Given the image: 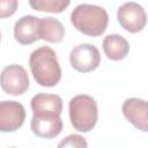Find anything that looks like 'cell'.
<instances>
[{"mask_svg":"<svg viewBox=\"0 0 148 148\" xmlns=\"http://www.w3.org/2000/svg\"><path fill=\"white\" fill-rule=\"evenodd\" d=\"M29 67L35 81L42 87H54L61 80L57 53L50 46L34 50L29 57Z\"/></svg>","mask_w":148,"mask_h":148,"instance_id":"6da1fadb","label":"cell"},{"mask_svg":"<svg viewBox=\"0 0 148 148\" xmlns=\"http://www.w3.org/2000/svg\"><path fill=\"white\" fill-rule=\"evenodd\" d=\"M71 23L77 31L87 36L97 37L106 30L109 15L103 7L81 3L71 13Z\"/></svg>","mask_w":148,"mask_h":148,"instance_id":"7a4b0ae2","label":"cell"},{"mask_svg":"<svg viewBox=\"0 0 148 148\" xmlns=\"http://www.w3.org/2000/svg\"><path fill=\"white\" fill-rule=\"evenodd\" d=\"M69 120L72 126L79 132H90L98 119V108L95 98L89 95H76L68 104Z\"/></svg>","mask_w":148,"mask_h":148,"instance_id":"3957f363","label":"cell"},{"mask_svg":"<svg viewBox=\"0 0 148 148\" xmlns=\"http://www.w3.org/2000/svg\"><path fill=\"white\" fill-rule=\"evenodd\" d=\"M0 86L8 95L18 96L24 94L30 86L25 68L16 64L6 66L0 74Z\"/></svg>","mask_w":148,"mask_h":148,"instance_id":"277c9868","label":"cell"},{"mask_svg":"<svg viewBox=\"0 0 148 148\" xmlns=\"http://www.w3.org/2000/svg\"><path fill=\"white\" fill-rule=\"evenodd\" d=\"M69 62L72 67L80 73L92 72L101 64L99 50L91 44H79L72 49Z\"/></svg>","mask_w":148,"mask_h":148,"instance_id":"5b68a950","label":"cell"},{"mask_svg":"<svg viewBox=\"0 0 148 148\" xmlns=\"http://www.w3.org/2000/svg\"><path fill=\"white\" fill-rule=\"evenodd\" d=\"M117 18L121 28L132 34L141 31L147 23L145 8L133 1L125 2L118 8Z\"/></svg>","mask_w":148,"mask_h":148,"instance_id":"8992f818","label":"cell"},{"mask_svg":"<svg viewBox=\"0 0 148 148\" xmlns=\"http://www.w3.org/2000/svg\"><path fill=\"white\" fill-rule=\"evenodd\" d=\"M25 120V109L16 101L0 102V132H15Z\"/></svg>","mask_w":148,"mask_h":148,"instance_id":"52a82bcc","label":"cell"},{"mask_svg":"<svg viewBox=\"0 0 148 148\" xmlns=\"http://www.w3.org/2000/svg\"><path fill=\"white\" fill-rule=\"evenodd\" d=\"M124 117L138 130L147 132L148 130V104L141 98H127L121 106Z\"/></svg>","mask_w":148,"mask_h":148,"instance_id":"ba28073f","label":"cell"},{"mask_svg":"<svg viewBox=\"0 0 148 148\" xmlns=\"http://www.w3.org/2000/svg\"><path fill=\"white\" fill-rule=\"evenodd\" d=\"M39 17L24 15L15 22L14 37L22 45H29L39 39Z\"/></svg>","mask_w":148,"mask_h":148,"instance_id":"9c48e42d","label":"cell"},{"mask_svg":"<svg viewBox=\"0 0 148 148\" xmlns=\"http://www.w3.org/2000/svg\"><path fill=\"white\" fill-rule=\"evenodd\" d=\"M34 116H60L62 112V99L56 94H37L30 101Z\"/></svg>","mask_w":148,"mask_h":148,"instance_id":"30bf717a","label":"cell"},{"mask_svg":"<svg viewBox=\"0 0 148 148\" xmlns=\"http://www.w3.org/2000/svg\"><path fill=\"white\" fill-rule=\"evenodd\" d=\"M30 127L35 135L52 139L61 133L62 120L60 116H32Z\"/></svg>","mask_w":148,"mask_h":148,"instance_id":"8fae6325","label":"cell"},{"mask_svg":"<svg viewBox=\"0 0 148 148\" xmlns=\"http://www.w3.org/2000/svg\"><path fill=\"white\" fill-rule=\"evenodd\" d=\"M103 51L108 59L119 61L127 57L130 52V43L121 35H108L103 39Z\"/></svg>","mask_w":148,"mask_h":148,"instance_id":"7c38bea8","label":"cell"},{"mask_svg":"<svg viewBox=\"0 0 148 148\" xmlns=\"http://www.w3.org/2000/svg\"><path fill=\"white\" fill-rule=\"evenodd\" d=\"M65 36L62 23L54 17H42L39 20V39L49 43H60Z\"/></svg>","mask_w":148,"mask_h":148,"instance_id":"4fadbf2b","label":"cell"},{"mask_svg":"<svg viewBox=\"0 0 148 148\" xmlns=\"http://www.w3.org/2000/svg\"><path fill=\"white\" fill-rule=\"evenodd\" d=\"M69 0H30L29 5L39 12L61 13L69 6Z\"/></svg>","mask_w":148,"mask_h":148,"instance_id":"5bb4252c","label":"cell"},{"mask_svg":"<svg viewBox=\"0 0 148 148\" xmlns=\"http://www.w3.org/2000/svg\"><path fill=\"white\" fill-rule=\"evenodd\" d=\"M57 148H88V143L82 135L69 134L59 142Z\"/></svg>","mask_w":148,"mask_h":148,"instance_id":"9a60e30c","label":"cell"},{"mask_svg":"<svg viewBox=\"0 0 148 148\" xmlns=\"http://www.w3.org/2000/svg\"><path fill=\"white\" fill-rule=\"evenodd\" d=\"M17 6V0H0V18H6L15 14Z\"/></svg>","mask_w":148,"mask_h":148,"instance_id":"2e32d148","label":"cell"},{"mask_svg":"<svg viewBox=\"0 0 148 148\" xmlns=\"http://www.w3.org/2000/svg\"><path fill=\"white\" fill-rule=\"evenodd\" d=\"M0 40H1V32H0Z\"/></svg>","mask_w":148,"mask_h":148,"instance_id":"e0dca14e","label":"cell"},{"mask_svg":"<svg viewBox=\"0 0 148 148\" xmlns=\"http://www.w3.org/2000/svg\"><path fill=\"white\" fill-rule=\"evenodd\" d=\"M12 148H16V147H12Z\"/></svg>","mask_w":148,"mask_h":148,"instance_id":"ac0fdd59","label":"cell"}]
</instances>
